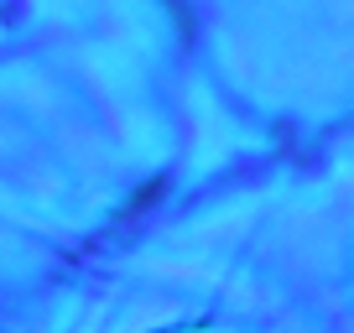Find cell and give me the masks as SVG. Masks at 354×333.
<instances>
[{
	"instance_id": "cell-1",
	"label": "cell",
	"mask_w": 354,
	"mask_h": 333,
	"mask_svg": "<svg viewBox=\"0 0 354 333\" xmlns=\"http://www.w3.org/2000/svg\"><path fill=\"white\" fill-rule=\"evenodd\" d=\"M162 193H167V178H156V182H146V188H141V193H136V198H131V203H125V213H141V209H146V203H156V198H162Z\"/></svg>"
}]
</instances>
